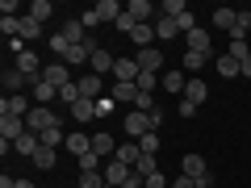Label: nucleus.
I'll return each mask as SVG.
<instances>
[{"label":"nucleus","mask_w":251,"mask_h":188,"mask_svg":"<svg viewBox=\"0 0 251 188\" xmlns=\"http://www.w3.org/2000/svg\"><path fill=\"white\" fill-rule=\"evenodd\" d=\"M54 125H63V113H50L46 105H38V109H29V113H25V130H29V134H38V138H42L46 130H54Z\"/></svg>","instance_id":"nucleus-1"},{"label":"nucleus","mask_w":251,"mask_h":188,"mask_svg":"<svg viewBox=\"0 0 251 188\" xmlns=\"http://www.w3.org/2000/svg\"><path fill=\"white\" fill-rule=\"evenodd\" d=\"M42 80L50 84V88H67V84H72V67H67V63H46Z\"/></svg>","instance_id":"nucleus-2"},{"label":"nucleus","mask_w":251,"mask_h":188,"mask_svg":"<svg viewBox=\"0 0 251 188\" xmlns=\"http://www.w3.org/2000/svg\"><path fill=\"white\" fill-rule=\"evenodd\" d=\"M134 63H138V71H155V75H159L163 71V50H159V46H147V50L134 54Z\"/></svg>","instance_id":"nucleus-3"},{"label":"nucleus","mask_w":251,"mask_h":188,"mask_svg":"<svg viewBox=\"0 0 251 188\" xmlns=\"http://www.w3.org/2000/svg\"><path fill=\"white\" fill-rule=\"evenodd\" d=\"M100 176H105V184H117V188H126V184H130V176H134V167H126V163L109 159V163H105V171H100Z\"/></svg>","instance_id":"nucleus-4"},{"label":"nucleus","mask_w":251,"mask_h":188,"mask_svg":"<svg viewBox=\"0 0 251 188\" xmlns=\"http://www.w3.org/2000/svg\"><path fill=\"white\" fill-rule=\"evenodd\" d=\"M25 134V117H13V113H0V138L4 142H17Z\"/></svg>","instance_id":"nucleus-5"},{"label":"nucleus","mask_w":251,"mask_h":188,"mask_svg":"<svg viewBox=\"0 0 251 188\" xmlns=\"http://www.w3.org/2000/svg\"><path fill=\"white\" fill-rule=\"evenodd\" d=\"M80 100H100L105 96V75H80Z\"/></svg>","instance_id":"nucleus-6"},{"label":"nucleus","mask_w":251,"mask_h":188,"mask_svg":"<svg viewBox=\"0 0 251 188\" xmlns=\"http://www.w3.org/2000/svg\"><path fill=\"white\" fill-rule=\"evenodd\" d=\"M126 134L134 138V142L143 134H151V113H138V109H134V113H126Z\"/></svg>","instance_id":"nucleus-7"},{"label":"nucleus","mask_w":251,"mask_h":188,"mask_svg":"<svg viewBox=\"0 0 251 188\" xmlns=\"http://www.w3.org/2000/svg\"><path fill=\"white\" fill-rule=\"evenodd\" d=\"M92 50H97V42H84V46H67V50H63V59L59 63H67V67H80V63H88L92 59Z\"/></svg>","instance_id":"nucleus-8"},{"label":"nucleus","mask_w":251,"mask_h":188,"mask_svg":"<svg viewBox=\"0 0 251 188\" xmlns=\"http://www.w3.org/2000/svg\"><path fill=\"white\" fill-rule=\"evenodd\" d=\"M17 71H21V75H29V80H38V75H42V63H38V54L29 50V46L17 54Z\"/></svg>","instance_id":"nucleus-9"},{"label":"nucleus","mask_w":251,"mask_h":188,"mask_svg":"<svg viewBox=\"0 0 251 188\" xmlns=\"http://www.w3.org/2000/svg\"><path fill=\"white\" fill-rule=\"evenodd\" d=\"M88 63H92V75H105V71H113V67H117V59H113V54L105 50V46H97Z\"/></svg>","instance_id":"nucleus-10"},{"label":"nucleus","mask_w":251,"mask_h":188,"mask_svg":"<svg viewBox=\"0 0 251 188\" xmlns=\"http://www.w3.org/2000/svg\"><path fill=\"white\" fill-rule=\"evenodd\" d=\"M113 80H117V84H138V63H134V59H117Z\"/></svg>","instance_id":"nucleus-11"},{"label":"nucleus","mask_w":251,"mask_h":188,"mask_svg":"<svg viewBox=\"0 0 251 188\" xmlns=\"http://www.w3.org/2000/svg\"><path fill=\"white\" fill-rule=\"evenodd\" d=\"M59 34L67 38L72 46H84V42H88V29H84V21H80V17H75V21H67V25H63Z\"/></svg>","instance_id":"nucleus-12"},{"label":"nucleus","mask_w":251,"mask_h":188,"mask_svg":"<svg viewBox=\"0 0 251 188\" xmlns=\"http://www.w3.org/2000/svg\"><path fill=\"white\" fill-rule=\"evenodd\" d=\"M126 13H130L138 25H147V21H151V13H155V4H151V0H130V4H126Z\"/></svg>","instance_id":"nucleus-13"},{"label":"nucleus","mask_w":251,"mask_h":188,"mask_svg":"<svg viewBox=\"0 0 251 188\" xmlns=\"http://www.w3.org/2000/svg\"><path fill=\"white\" fill-rule=\"evenodd\" d=\"M214 67H218V75H222V80H239V59H230V54H218L214 59Z\"/></svg>","instance_id":"nucleus-14"},{"label":"nucleus","mask_w":251,"mask_h":188,"mask_svg":"<svg viewBox=\"0 0 251 188\" xmlns=\"http://www.w3.org/2000/svg\"><path fill=\"white\" fill-rule=\"evenodd\" d=\"M109 96H113L117 105H134L138 100V84H117L113 80V92H109Z\"/></svg>","instance_id":"nucleus-15"},{"label":"nucleus","mask_w":251,"mask_h":188,"mask_svg":"<svg viewBox=\"0 0 251 188\" xmlns=\"http://www.w3.org/2000/svg\"><path fill=\"white\" fill-rule=\"evenodd\" d=\"M92 9H97V17H100V21H117V17L126 13V4H117V0H97Z\"/></svg>","instance_id":"nucleus-16"},{"label":"nucleus","mask_w":251,"mask_h":188,"mask_svg":"<svg viewBox=\"0 0 251 188\" xmlns=\"http://www.w3.org/2000/svg\"><path fill=\"white\" fill-rule=\"evenodd\" d=\"M67 151L80 159V155H88V151H92V138H88V134H80V130H72V134H67Z\"/></svg>","instance_id":"nucleus-17"},{"label":"nucleus","mask_w":251,"mask_h":188,"mask_svg":"<svg viewBox=\"0 0 251 188\" xmlns=\"http://www.w3.org/2000/svg\"><path fill=\"white\" fill-rule=\"evenodd\" d=\"M184 42H188V50H197V54H209V29H193V34H184Z\"/></svg>","instance_id":"nucleus-18"},{"label":"nucleus","mask_w":251,"mask_h":188,"mask_svg":"<svg viewBox=\"0 0 251 188\" xmlns=\"http://www.w3.org/2000/svg\"><path fill=\"white\" fill-rule=\"evenodd\" d=\"M184 100H193V105L209 100V84H205V80H188V84H184Z\"/></svg>","instance_id":"nucleus-19"},{"label":"nucleus","mask_w":251,"mask_h":188,"mask_svg":"<svg viewBox=\"0 0 251 188\" xmlns=\"http://www.w3.org/2000/svg\"><path fill=\"white\" fill-rule=\"evenodd\" d=\"M38 146H42V138L25 130V134H21L17 142H13V151H17V155H29V159H34V155H38Z\"/></svg>","instance_id":"nucleus-20"},{"label":"nucleus","mask_w":251,"mask_h":188,"mask_svg":"<svg viewBox=\"0 0 251 188\" xmlns=\"http://www.w3.org/2000/svg\"><path fill=\"white\" fill-rule=\"evenodd\" d=\"M34 100H38V105H46V109H50V100H59V88H50V84H46L42 75H38V84H34Z\"/></svg>","instance_id":"nucleus-21"},{"label":"nucleus","mask_w":251,"mask_h":188,"mask_svg":"<svg viewBox=\"0 0 251 188\" xmlns=\"http://www.w3.org/2000/svg\"><path fill=\"white\" fill-rule=\"evenodd\" d=\"M159 84L172 92V96H184V84H188V80H184L180 71H163V75H159Z\"/></svg>","instance_id":"nucleus-22"},{"label":"nucleus","mask_w":251,"mask_h":188,"mask_svg":"<svg viewBox=\"0 0 251 188\" xmlns=\"http://www.w3.org/2000/svg\"><path fill=\"white\" fill-rule=\"evenodd\" d=\"M92 151H97L100 159H113V155H117V142H113L109 134H92Z\"/></svg>","instance_id":"nucleus-23"},{"label":"nucleus","mask_w":251,"mask_h":188,"mask_svg":"<svg viewBox=\"0 0 251 188\" xmlns=\"http://www.w3.org/2000/svg\"><path fill=\"white\" fill-rule=\"evenodd\" d=\"M155 38H159V34H155V25H151V21H147V25H138V29H134V34H130V42H134V46H138V50H147V46H151V42H155Z\"/></svg>","instance_id":"nucleus-24"},{"label":"nucleus","mask_w":251,"mask_h":188,"mask_svg":"<svg viewBox=\"0 0 251 188\" xmlns=\"http://www.w3.org/2000/svg\"><path fill=\"white\" fill-rule=\"evenodd\" d=\"M25 84H38V80H29V75H21V71H9V75H4V92H9V96H21Z\"/></svg>","instance_id":"nucleus-25"},{"label":"nucleus","mask_w":251,"mask_h":188,"mask_svg":"<svg viewBox=\"0 0 251 188\" xmlns=\"http://www.w3.org/2000/svg\"><path fill=\"white\" fill-rule=\"evenodd\" d=\"M113 159H117V163H126V167H134V163L143 159V146H138V142H130V146H117V155H113Z\"/></svg>","instance_id":"nucleus-26"},{"label":"nucleus","mask_w":251,"mask_h":188,"mask_svg":"<svg viewBox=\"0 0 251 188\" xmlns=\"http://www.w3.org/2000/svg\"><path fill=\"white\" fill-rule=\"evenodd\" d=\"M184 176H193V180H201V176H209V167H205V159H201V155H184Z\"/></svg>","instance_id":"nucleus-27"},{"label":"nucleus","mask_w":251,"mask_h":188,"mask_svg":"<svg viewBox=\"0 0 251 188\" xmlns=\"http://www.w3.org/2000/svg\"><path fill=\"white\" fill-rule=\"evenodd\" d=\"M0 113L25 117V113H29V100H25V96H4V105H0Z\"/></svg>","instance_id":"nucleus-28"},{"label":"nucleus","mask_w":251,"mask_h":188,"mask_svg":"<svg viewBox=\"0 0 251 188\" xmlns=\"http://www.w3.org/2000/svg\"><path fill=\"white\" fill-rule=\"evenodd\" d=\"M209 21H214L218 29H226V34H230L234 21H239V13H234V9H214V17H209Z\"/></svg>","instance_id":"nucleus-29"},{"label":"nucleus","mask_w":251,"mask_h":188,"mask_svg":"<svg viewBox=\"0 0 251 188\" xmlns=\"http://www.w3.org/2000/svg\"><path fill=\"white\" fill-rule=\"evenodd\" d=\"M72 117H75V121H92V117H97V100H75Z\"/></svg>","instance_id":"nucleus-30"},{"label":"nucleus","mask_w":251,"mask_h":188,"mask_svg":"<svg viewBox=\"0 0 251 188\" xmlns=\"http://www.w3.org/2000/svg\"><path fill=\"white\" fill-rule=\"evenodd\" d=\"M50 13H54V4H50V0H34V4H29V13H25V17H34L38 25H42V21L50 17Z\"/></svg>","instance_id":"nucleus-31"},{"label":"nucleus","mask_w":251,"mask_h":188,"mask_svg":"<svg viewBox=\"0 0 251 188\" xmlns=\"http://www.w3.org/2000/svg\"><path fill=\"white\" fill-rule=\"evenodd\" d=\"M172 188H209V176H201V180H193V176H184V171H180V176L172 180Z\"/></svg>","instance_id":"nucleus-32"},{"label":"nucleus","mask_w":251,"mask_h":188,"mask_svg":"<svg viewBox=\"0 0 251 188\" xmlns=\"http://www.w3.org/2000/svg\"><path fill=\"white\" fill-rule=\"evenodd\" d=\"M75 163H80V176H88V171H100V155H97V151L80 155V159H75Z\"/></svg>","instance_id":"nucleus-33"},{"label":"nucleus","mask_w":251,"mask_h":188,"mask_svg":"<svg viewBox=\"0 0 251 188\" xmlns=\"http://www.w3.org/2000/svg\"><path fill=\"white\" fill-rule=\"evenodd\" d=\"M155 34H159L163 42H168V38H176L180 29H176V21H172V17H159V21H155Z\"/></svg>","instance_id":"nucleus-34"},{"label":"nucleus","mask_w":251,"mask_h":188,"mask_svg":"<svg viewBox=\"0 0 251 188\" xmlns=\"http://www.w3.org/2000/svg\"><path fill=\"white\" fill-rule=\"evenodd\" d=\"M17 38H21V42H38V21L34 17H21V34Z\"/></svg>","instance_id":"nucleus-35"},{"label":"nucleus","mask_w":251,"mask_h":188,"mask_svg":"<svg viewBox=\"0 0 251 188\" xmlns=\"http://www.w3.org/2000/svg\"><path fill=\"white\" fill-rule=\"evenodd\" d=\"M34 163H38V167H42V171H50V167H54V146H38Z\"/></svg>","instance_id":"nucleus-36"},{"label":"nucleus","mask_w":251,"mask_h":188,"mask_svg":"<svg viewBox=\"0 0 251 188\" xmlns=\"http://www.w3.org/2000/svg\"><path fill=\"white\" fill-rule=\"evenodd\" d=\"M134 171H138L143 180H147V176H155V171H159V163H155V155H143V159L134 163Z\"/></svg>","instance_id":"nucleus-37"},{"label":"nucleus","mask_w":251,"mask_h":188,"mask_svg":"<svg viewBox=\"0 0 251 188\" xmlns=\"http://www.w3.org/2000/svg\"><path fill=\"white\" fill-rule=\"evenodd\" d=\"M209 54H197V50H184V71H201Z\"/></svg>","instance_id":"nucleus-38"},{"label":"nucleus","mask_w":251,"mask_h":188,"mask_svg":"<svg viewBox=\"0 0 251 188\" xmlns=\"http://www.w3.org/2000/svg\"><path fill=\"white\" fill-rule=\"evenodd\" d=\"M59 100H63V105H67V109H72L75 100H80V84L72 80V84H67V88H59Z\"/></svg>","instance_id":"nucleus-39"},{"label":"nucleus","mask_w":251,"mask_h":188,"mask_svg":"<svg viewBox=\"0 0 251 188\" xmlns=\"http://www.w3.org/2000/svg\"><path fill=\"white\" fill-rule=\"evenodd\" d=\"M176 29H180V34H193V29H197V17H193V13H180V17H176Z\"/></svg>","instance_id":"nucleus-40"},{"label":"nucleus","mask_w":251,"mask_h":188,"mask_svg":"<svg viewBox=\"0 0 251 188\" xmlns=\"http://www.w3.org/2000/svg\"><path fill=\"white\" fill-rule=\"evenodd\" d=\"M155 84H159L155 71H138V92H155Z\"/></svg>","instance_id":"nucleus-41"},{"label":"nucleus","mask_w":251,"mask_h":188,"mask_svg":"<svg viewBox=\"0 0 251 188\" xmlns=\"http://www.w3.org/2000/svg\"><path fill=\"white\" fill-rule=\"evenodd\" d=\"M138 146H143V155H155V151H159V134H155V130H151V134H143V138H138Z\"/></svg>","instance_id":"nucleus-42"},{"label":"nucleus","mask_w":251,"mask_h":188,"mask_svg":"<svg viewBox=\"0 0 251 188\" xmlns=\"http://www.w3.org/2000/svg\"><path fill=\"white\" fill-rule=\"evenodd\" d=\"M134 109H138V113H155V96H151V92H138Z\"/></svg>","instance_id":"nucleus-43"},{"label":"nucleus","mask_w":251,"mask_h":188,"mask_svg":"<svg viewBox=\"0 0 251 188\" xmlns=\"http://www.w3.org/2000/svg\"><path fill=\"white\" fill-rule=\"evenodd\" d=\"M0 29H4V38L21 34V17H0Z\"/></svg>","instance_id":"nucleus-44"},{"label":"nucleus","mask_w":251,"mask_h":188,"mask_svg":"<svg viewBox=\"0 0 251 188\" xmlns=\"http://www.w3.org/2000/svg\"><path fill=\"white\" fill-rule=\"evenodd\" d=\"M80 188H105V176L100 171H88V176H80Z\"/></svg>","instance_id":"nucleus-45"},{"label":"nucleus","mask_w":251,"mask_h":188,"mask_svg":"<svg viewBox=\"0 0 251 188\" xmlns=\"http://www.w3.org/2000/svg\"><path fill=\"white\" fill-rule=\"evenodd\" d=\"M113 109H117V100H113V96H100V100H97V117H109Z\"/></svg>","instance_id":"nucleus-46"},{"label":"nucleus","mask_w":251,"mask_h":188,"mask_svg":"<svg viewBox=\"0 0 251 188\" xmlns=\"http://www.w3.org/2000/svg\"><path fill=\"white\" fill-rule=\"evenodd\" d=\"M176 113H180V117H197V105H193V100H184V96H180V100H176Z\"/></svg>","instance_id":"nucleus-47"},{"label":"nucleus","mask_w":251,"mask_h":188,"mask_svg":"<svg viewBox=\"0 0 251 188\" xmlns=\"http://www.w3.org/2000/svg\"><path fill=\"white\" fill-rule=\"evenodd\" d=\"M46 46H50V50H54V54H59V59H63V50H67V46H72V42H67V38H63V34H54V38H50V42H46Z\"/></svg>","instance_id":"nucleus-48"},{"label":"nucleus","mask_w":251,"mask_h":188,"mask_svg":"<svg viewBox=\"0 0 251 188\" xmlns=\"http://www.w3.org/2000/svg\"><path fill=\"white\" fill-rule=\"evenodd\" d=\"M147 188H172V180L163 171H155V176H147Z\"/></svg>","instance_id":"nucleus-49"},{"label":"nucleus","mask_w":251,"mask_h":188,"mask_svg":"<svg viewBox=\"0 0 251 188\" xmlns=\"http://www.w3.org/2000/svg\"><path fill=\"white\" fill-rule=\"evenodd\" d=\"M80 21H84V29H92V25H100V17H97V9H88V13H84Z\"/></svg>","instance_id":"nucleus-50"},{"label":"nucleus","mask_w":251,"mask_h":188,"mask_svg":"<svg viewBox=\"0 0 251 188\" xmlns=\"http://www.w3.org/2000/svg\"><path fill=\"white\" fill-rule=\"evenodd\" d=\"M239 71H243V80H251V54H247V59L239 63Z\"/></svg>","instance_id":"nucleus-51"},{"label":"nucleus","mask_w":251,"mask_h":188,"mask_svg":"<svg viewBox=\"0 0 251 188\" xmlns=\"http://www.w3.org/2000/svg\"><path fill=\"white\" fill-rule=\"evenodd\" d=\"M17 188H38V184H29V180H17Z\"/></svg>","instance_id":"nucleus-52"},{"label":"nucleus","mask_w":251,"mask_h":188,"mask_svg":"<svg viewBox=\"0 0 251 188\" xmlns=\"http://www.w3.org/2000/svg\"><path fill=\"white\" fill-rule=\"evenodd\" d=\"M105 188H117V184H105Z\"/></svg>","instance_id":"nucleus-53"},{"label":"nucleus","mask_w":251,"mask_h":188,"mask_svg":"<svg viewBox=\"0 0 251 188\" xmlns=\"http://www.w3.org/2000/svg\"><path fill=\"white\" fill-rule=\"evenodd\" d=\"M143 188H147V184H143Z\"/></svg>","instance_id":"nucleus-54"}]
</instances>
